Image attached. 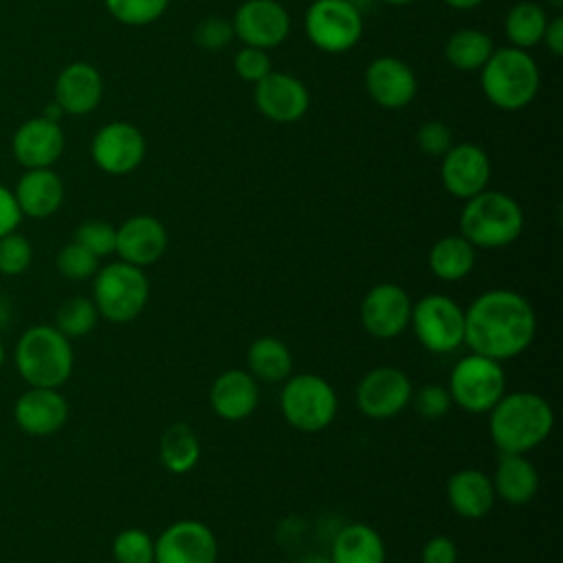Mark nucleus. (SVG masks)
<instances>
[{
  "instance_id": "nucleus-1",
  "label": "nucleus",
  "mask_w": 563,
  "mask_h": 563,
  "mask_svg": "<svg viewBox=\"0 0 563 563\" xmlns=\"http://www.w3.org/2000/svg\"><path fill=\"white\" fill-rule=\"evenodd\" d=\"M534 332V310L515 290H486L464 310V343L471 352L499 363L519 356L532 343Z\"/></svg>"
},
{
  "instance_id": "nucleus-2",
  "label": "nucleus",
  "mask_w": 563,
  "mask_h": 563,
  "mask_svg": "<svg viewBox=\"0 0 563 563\" xmlns=\"http://www.w3.org/2000/svg\"><path fill=\"white\" fill-rule=\"evenodd\" d=\"M488 413L490 440L501 453H528L539 446L554 427L550 402L534 391L504 394Z\"/></svg>"
},
{
  "instance_id": "nucleus-3",
  "label": "nucleus",
  "mask_w": 563,
  "mask_h": 563,
  "mask_svg": "<svg viewBox=\"0 0 563 563\" xmlns=\"http://www.w3.org/2000/svg\"><path fill=\"white\" fill-rule=\"evenodd\" d=\"M73 345L51 323L26 328L13 350V363L29 387L59 389L73 374Z\"/></svg>"
},
{
  "instance_id": "nucleus-4",
  "label": "nucleus",
  "mask_w": 563,
  "mask_h": 563,
  "mask_svg": "<svg viewBox=\"0 0 563 563\" xmlns=\"http://www.w3.org/2000/svg\"><path fill=\"white\" fill-rule=\"evenodd\" d=\"M462 238L475 249H501L512 244L523 229V211L504 191L484 189L468 198L460 216Z\"/></svg>"
},
{
  "instance_id": "nucleus-5",
  "label": "nucleus",
  "mask_w": 563,
  "mask_h": 563,
  "mask_svg": "<svg viewBox=\"0 0 563 563\" xmlns=\"http://www.w3.org/2000/svg\"><path fill=\"white\" fill-rule=\"evenodd\" d=\"M479 70L482 90L499 110H521L539 90V66L523 48H497Z\"/></svg>"
},
{
  "instance_id": "nucleus-6",
  "label": "nucleus",
  "mask_w": 563,
  "mask_h": 563,
  "mask_svg": "<svg viewBox=\"0 0 563 563\" xmlns=\"http://www.w3.org/2000/svg\"><path fill=\"white\" fill-rule=\"evenodd\" d=\"M150 297V282L145 273L128 262L106 264L95 273L92 303L97 312L112 323H128L136 319Z\"/></svg>"
},
{
  "instance_id": "nucleus-7",
  "label": "nucleus",
  "mask_w": 563,
  "mask_h": 563,
  "mask_svg": "<svg viewBox=\"0 0 563 563\" xmlns=\"http://www.w3.org/2000/svg\"><path fill=\"white\" fill-rule=\"evenodd\" d=\"M336 391L317 374L288 376L279 396V407L286 422L299 431L317 433L336 416Z\"/></svg>"
},
{
  "instance_id": "nucleus-8",
  "label": "nucleus",
  "mask_w": 563,
  "mask_h": 563,
  "mask_svg": "<svg viewBox=\"0 0 563 563\" xmlns=\"http://www.w3.org/2000/svg\"><path fill=\"white\" fill-rule=\"evenodd\" d=\"M451 400L468 413H488L506 394V374L499 361L471 352L449 376Z\"/></svg>"
},
{
  "instance_id": "nucleus-9",
  "label": "nucleus",
  "mask_w": 563,
  "mask_h": 563,
  "mask_svg": "<svg viewBox=\"0 0 563 563\" xmlns=\"http://www.w3.org/2000/svg\"><path fill=\"white\" fill-rule=\"evenodd\" d=\"M409 323L429 352L449 354L464 343V310L446 295H427L411 303Z\"/></svg>"
},
{
  "instance_id": "nucleus-10",
  "label": "nucleus",
  "mask_w": 563,
  "mask_h": 563,
  "mask_svg": "<svg viewBox=\"0 0 563 563\" xmlns=\"http://www.w3.org/2000/svg\"><path fill=\"white\" fill-rule=\"evenodd\" d=\"M308 40L325 53H345L363 35V13L350 0H314L303 18Z\"/></svg>"
},
{
  "instance_id": "nucleus-11",
  "label": "nucleus",
  "mask_w": 563,
  "mask_h": 563,
  "mask_svg": "<svg viewBox=\"0 0 563 563\" xmlns=\"http://www.w3.org/2000/svg\"><path fill=\"white\" fill-rule=\"evenodd\" d=\"M411 380L398 367H374L356 387L358 409L374 420H387L398 416L411 402Z\"/></svg>"
},
{
  "instance_id": "nucleus-12",
  "label": "nucleus",
  "mask_w": 563,
  "mask_h": 563,
  "mask_svg": "<svg viewBox=\"0 0 563 563\" xmlns=\"http://www.w3.org/2000/svg\"><path fill=\"white\" fill-rule=\"evenodd\" d=\"M216 534L198 519L174 521L154 541V563H216Z\"/></svg>"
},
{
  "instance_id": "nucleus-13",
  "label": "nucleus",
  "mask_w": 563,
  "mask_h": 563,
  "mask_svg": "<svg viewBox=\"0 0 563 563\" xmlns=\"http://www.w3.org/2000/svg\"><path fill=\"white\" fill-rule=\"evenodd\" d=\"M90 154L101 172L123 176L141 165L145 156V136L132 123L112 121L92 136Z\"/></svg>"
},
{
  "instance_id": "nucleus-14",
  "label": "nucleus",
  "mask_w": 563,
  "mask_h": 563,
  "mask_svg": "<svg viewBox=\"0 0 563 563\" xmlns=\"http://www.w3.org/2000/svg\"><path fill=\"white\" fill-rule=\"evenodd\" d=\"M231 26L246 46L268 51L288 37L290 18L277 0H246L238 7Z\"/></svg>"
},
{
  "instance_id": "nucleus-15",
  "label": "nucleus",
  "mask_w": 563,
  "mask_h": 563,
  "mask_svg": "<svg viewBox=\"0 0 563 563\" xmlns=\"http://www.w3.org/2000/svg\"><path fill=\"white\" fill-rule=\"evenodd\" d=\"M411 317V299L402 286L383 282L369 288L361 301V323L376 339H394Z\"/></svg>"
},
{
  "instance_id": "nucleus-16",
  "label": "nucleus",
  "mask_w": 563,
  "mask_h": 563,
  "mask_svg": "<svg viewBox=\"0 0 563 563\" xmlns=\"http://www.w3.org/2000/svg\"><path fill=\"white\" fill-rule=\"evenodd\" d=\"M253 99L257 110L275 123H295L310 106V95L303 81L277 70H271L255 84Z\"/></svg>"
},
{
  "instance_id": "nucleus-17",
  "label": "nucleus",
  "mask_w": 563,
  "mask_h": 563,
  "mask_svg": "<svg viewBox=\"0 0 563 563\" xmlns=\"http://www.w3.org/2000/svg\"><path fill=\"white\" fill-rule=\"evenodd\" d=\"M440 178L451 196L468 200L490 180L488 154L475 143H457L442 156Z\"/></svg>"
},
{
  "instance_id": "nucleus-18",
  "label": "nucleus",
  "mask_w": 563,
  "mask_h": 563,
  "mask_svg": "<svg viewBox=\"0 0 563 563\" xmlns=\"http://www.w3.org/2000/svg\"><path fill=\"white\" fill-rule=\"evenodd\" d=\"M13 418L26 435L44 438L57 433L68 420L66 398L51 387H31L18 396Z\"/></svg>"
},
{
  "instance_id": "nucleus-19",
  "label": "nucleus",
  "mask_w": 563,
  "mask_h": 563,
  "mask_svg": "<svg viewBox=\"0 0 563 563\" xmlns=\"http://www.w3.org/2000/svg\"><path fill=\"white\" fill-rule=\"evenodd\" d=\"M365 88L380 108L400 110L416 97L418 79L402 59L376 57L365 70Z\"/></svg>"
},
{
  "instance_id": "nucleus-20",
  "label": "nucleus",
  "mask_w": 563,
  "mask_h": 563,
  "mask_svg": "<svg viewBox=\"0 0 563 563\" xmlns=\"http://www.w3.org/2000/svg\"><path fill=\"white\" fill-rule=\"evenodd\" d=\"M11 150L15 161L26 169L51 167L64 152V132L59 123L35 117L15 130Z\"/></svg>"
},
{
  "instance_id": "nucleus-21",
  "label": "nucleus",
  "mask_w": 563,
  "mask_h": 563,
  "mask_svg": "<svg viewBox=\"0 0 563 563\" xmlns=\"http://www.w3.org/2000/svg\"><path fill=\"white\" fill-rule=\"evenodd\" d=\"M167 249V231L154 216H132L117 229L114 253L139 268L154 264Z\"/></svg>"
},
{
  "instance_id": "nucleus-22",
  "label": "nucleus",
  "mask_w": 563,
  "mask_h": 563,
  "mask_svg": "<svg viewBox=\"0 0 563 563\" xmlns=\"http://www.w3.org/2000/svg\"><path fill=\"white\" fill-rule=\"evenodd\" d=\"M103 97V79L88 62H73L55 79V103L66 114H88Z\"/></svg>"
},
{
  "instance_id": "nucleus-23",
  "label": "nucleus",
  "mask_w": 563,
  "mask_h": 563,
  "mask_svg": "<svg viewBox=\"0 0 563 563\" xmlns=\"http://www.w3.org/2000/svg\"><path fill=\"white\" fill-rule=\"evenodd\" d=\"M257 402L260 387L246 369H227L211 383L209 405L222 420H244L255 411Z\"/></svg>"
},
{
  "instance_id": "nucleus-24",
  "label": "nucleus",
  "mask_w": 563,
  "mask_h": 563,
  "mask_svg": "<svg viewBox=\"0 0 563 563\" xmlns=\"http://www.w3.org/2000/svg\"><path fill=\"white\" fill-rule=\"evenodd\" d=\"M22 216L48 218L64 200V183L51 167L26 169L13 191Z\"/></svg>"
},
{
  "instance_id": "nucleus-25",
  "label": "nucleus",
  "mask_w": 563,
  "mask_h": 563,
  "mask_svg": "<svg viewBox=\"0 0 563 563\" xmlns=\"http://www.w3.org/2000/svg\"><path fill=\"white\" fill-rule=\"evenodd\" d=\"M493 479L477 468H462L446 482L449 506L464 519H482L495 504Z\"/></svg>"
},
{
  "instance_id": "nucleus-26",
  "label": "nucleus",
  "mask_w": 563,
  "mask_h": 563,
  "mask_svg": "<svg viewBox=\"0 0 563 563\" xmlns=\"http://www.w3.org/2000/svg\"><path fill=\"white\" fill-rule=\"evenodd\" d=\"M495 495L510 506L528 504L539 488V473L526 453H501L493 477Z\"/></svg>"
},
{
  "instance_id": "nucleus-27",
  "label": "nucleus",
  "mask_w": 563,
  "mask_h": 563,
  "mask_svg": "<svg viewBox=\"0 0 563 563\" xmlns=\"http://www.w3.org/2000/svg\"><path fill=\"white\" fill-rule=\"evenodd\" d=\"M383 537L367 523H347L332 541V563H385Z\"/></svg>"
},
{
  "instance_id": "nucleus-28",
  "label": "nucleus",
  "mask_w": 563,
  "mask_h": 563,
  "mask_svg": "<svg viewBox=\"0 0 563 563\" xmlns=\"http://www.w3.org/2000/svg\"><path fill=\"white\" fill-rule=\"evenodd\" d=\"M246 372L262 383H282L292 372V354L277 336H260L246 350Z\"/></svg>"
},
{
  "instance_id": "nucleus-29",
  "label": "nucleus",
  "mask_w": 563,
  "mask_h": 563,
  "mask_svg": "<svg viewBox=\"0 0 563 563\" xmlns=\"http://www.w3.org/2000/svg\"><path fill=\"white\" fill-rule=\"evenodd\" d=\"M475 266V246L462 235L440 238L429 251V268L442 282H460Z\"/></svg>"
},
{
  "instance_id": "nucleus-30",
  "label": "nucleus",
  "mask_w": 563,
  "mask_h": 563,
  "mask_svg": "<svg viewBox=\"0 0 563 563\" xmlns=\"http://www.w3.org/2000/svg\"><path fill=\"white\" fill-rule=\"evenodd\" d=\"M158 457L167 471L176 475L189 473L200 460V440L196 431L185 422L167 427L158 440Z\"/></svg>"
},
{
  "instance_id": "nucleus-31",
  "label": "nucleus",
  "mask_w": 563,
  "mask_h": 563,
  "mask_svg": "<svg viewBox=\"0 0 563 563\" xmlns=\"http://www.w3.org/2000/svg\"><path fill=\"white\" fill-rule=\"evenodd\" d=\"M493 51L495 48L488 33L477 29L455 31L444 46V55L449 64L457 70H479L488 62Z\"/></svg>"
},
{
  "instance_id": "nucleus-32",
  "label": "nucleus",
  "mask_w": 563,
  "mask_h": 563,
  "mask_svg": "<svg viewBox=\"0 0 563 563\" xmlns=\"http://www.w3.org/2000/svg\"><path fill=\"white\" fill-rule=\"evenodd\" d=\"M548 24L545 9L537 2H517L504 22L506 37L515 48H530L543 40V31Z\"/></svg>"
},
{
  "instance_id": "nucleus-33",
  "label": "nucleus",
  "mask_w": 563,
  "mask_h": 563,
  "mask_svg": "<svg viewBox=\"0 0 563 563\" xmlns=\"http://www.w3.org/2000/svg\"><path fill=\"white\" fill-rule=\"evenodd\" d=\"M97 308L92 303V299H86V297H70L66 299L57 314H55V328L68 336V339H77V336H84L88 334L95 325H97Z\"/></svg>"
},
{
  "instance_id": "nucleus-34",
  "label": "nucleus",
  "mask_w": 563,
  "mask_h": 563,
  "mask_svg": "<svg viewBox=\"0 0 563 563\" xmlns=\"http://www.w3.org/2000/svg\"><path fill=\"white\" fill-rule=\"evenodd\" d=\"M110 15L128 26H145L156 22L169 0H103Z\"/></svg>"
},
{
  "instance_id": "nucleus-35",
  "label": "nucleus",
  "mask_w": 563,
  "mask_h": 563,
  "mask_svg": "<svg viewBox=\"0 0 563 563\" xmlns=\"http://www.w3.org/2000/svg\"><path fill=\"white\" fill-rule=\"evenodd\" d=\"M117 563H154V539L141 528H125L112 541Z\"/></svg>"
},
{
  "instance_id": "nucleus-36",
  "label": "nucleus",
  "mask_w": 563,
  "mask_h": 563,
  "mask_svg": "<svg viewBox=\"0 0 563 563\" xmlns=\"http://www.w3.org/2000/svg\"><path fill=\"white\" fill-rule=\"evenodd\" d=\"M55 266L62 277L81 282V279L95 277V273L99 271V257L73 240L57 253Z\"/></svg>"
},
{
  "instance_id": "nucleus-37",
  "label": "nucleus",
  "mask_w": 563,
  "mask_h": 563,
  "mask_svg": "<svg viewBox=\"0 0 563 563\" xmlns=\"http://www.w3.org/2000/svg\"><path fill=\"white\" fill-rule=\"evenodd\" d=\"M33 260V246L31 242L18 233L11 231L0 238V273L7 277L22 275Z\"/></svg>"
},
{
  "instance_id": "nucleus-38",
  "label": "nucleus",
  "mask_w": 563,
  "mask_h": 563,
  "mask_svg": "<svg viewBox=\"0 0 563 563\" xmlns=\"http://www.w3.org/2000/svg\"><path fill=\"white\" fill-rule=\"evenodd\" d=\"M75 242L88 249L97 257H106L114 253L117 246V229L103 220H88L77 227Z\"/></svg>"
},
{
  "instance_id": "nucleus-39",
  "label": "nucleus",
  "mask_w": 563,
  "mask_h": 563,
  "mask_svg": "<svg viewBox=\"0 0 563 563\" xmlns=\"http://www.w3.org/2000/svg\"><path fill=\"white\" fill-rule=\"evenodd\" d=\"M411 402H413V409L422 418H429V420H438V418L446 416L451 405H453L449 389L440 387V385L420 387L418 391L411 394Z\"/></svg>"
},
{
  "instance_id": "nucleus-40",
  "label": "nucleus",
  "mask_w": 563,
  "mask_h": 563,
  "mask_svg": "<svg viewBox=\"0 0 563 563\" xmlns=\"http://www.w3.org/2000/svg\"><path fill=\"white\" fill-rule=\"evenodd\" d=\"M231 40H233V26L222 18H205L194 29V42L205 51H220Z\"/></svg>"
},
{
  "instance_id": "nucleus-41",
  "label": "nucleus",
  "mask_w": 563,
  "mask_h": 563,
  "mask_svg": "<svg viewBox=\"0 0 563 563\" xmlns=\"http://www.w3.org/2000/svg\"><path fill=\"white\" fill-rule=\"evenodd\" d=\"M418 147L429 156H444L453 147V132L442 121H427L416 132Z\"/></svg>"
},
{
  "instance_id": "nucleus-42",
  "label": "nucleus",
  "mask_w": 563,
  "mask_h": 563,
  "mask_svg": "<svg viewBox=\"0 0 563 563\" xmlns=\"http://www.w3.org/2000/svg\"><path fill=\"white\" fill-rule=\"evenodd\" d=\"M233 66L240 79L253 81V84H257L262 77H266L273 70L266 51L255 46H244L242 51H238Z\"/></svg>"
},
{
  "instance_id": "nucleus-43",
  "label": "nucleus",
  "mask_w": 563,
  "mask_h": 563,
  "mask_svg": "<svg viewBox=\"0 0 563 563\" xmlns=\"http://www.w3.org/2000/svg\"><path fill=\"white\" fill-rule=\"evenodd\" d=\"M422 563H457V545L451 537H431L420 552Z\"/></svg>"
},
{
  "instance_id": "nucleus-44",
  "label": "nucleus",
  "mask_w": 563,
  "mask_h": 563,
  "mask_svg": "<svg viewBox=\"0 0 563 563\" xmlns=\"http://www.w3.org/2000/svg\"><path fill=\"white\" fill-rule=\"evenodd\" d=\"M20 222H22V211L18 207L13 191L0 185V238L15 231Z\"/></svg>"
},
{
  "instance_id": "nucleus-45",
  "label": "nucleus",
  "mask_w": 563,
  "mask_h": 563,
  "mask_svg": "<svg viewBox=\"0 0 563 563\" xmlns=\"http://www.w3.org/2000/svg\"><path fill=\"white\" fill-rule=\"evenodd\" d=\"M543 42H545L548 51H550L554 57L563 55V18H561V15L548 20L545 31H543Z\"/></svg>"
},
{
  "instance_id": "nucleus-46",
  "label": "nucleus",
  "mask_w": 563,
  "mask_h": 563,
  "mask_svg": "<svg viewBox=\"0 0 563 563\" xmlns=\"http://www.w3.org/2000/svg\"><path fill=\"white\" fill-rule=\"evenodd\" d=\"M11 323V301L0 295V330H4Z\"/></svg>"
},
{
  "instance_id": "nucleus-47",
  "label": "nucleus",
  "mask_w": 563,
  "mask_h": 563,
  "mask_svg": "<svg viewBox=\"0 0 563 563\" xmlns=\"http://www.w3.org/2000/svg\"><path fill=\"white\" fill-rule=\"evenodd\" d=\"M449 7H453V9H462V11H466V9H473V7H477V4H482L484 0H444Z\"/></svg>"
},
{
  "instance_id": "nucleus-48",
  "label": "nucleus",
  "mask_w": 563,
  "mask_h": 563,
  "mask_svg": "<svg viewBox=\"0 0 563 563\" xmlns=\"http://www.w3.org/2000/svg\"><path fill=\"white\" fill-rule=\"evenodd\" d=\"M299 563H332L328 556H317V554H312V556H306V559H301Z\"/></svg>"
},
{
  "instance_id": "nucleus-49",
  "label": "nucleus",
  "mask_w": 563,
  "mask_h": 563,
  "mask_svg": "<svg viewBox=\"0 0 563 563\" xmlns=\"http://www.w3.org/2000/svg\"><path fill=\"white\" fill-rule=\"evenodd\" d=\"M4 358H7V347H4V343H2V339H0V367L4 365Z\"/></svg>"
},
{
  "instance_id": "nucleus-50",
  "label": "nucleus",
  "mask_w": 563,
  "mask_h": 563,
  "mask_svg": "<svg viewBox=\"0 0 563 563\" xmlns=\"http://www.w3.org/2000/svg\"><path fill=\"white\" fill-rule=\"evenodd\" d=\"M383 2H387V4H396V7H400V4H409V2H413V0H383Z\"/></svg>"
}]
</instances>
